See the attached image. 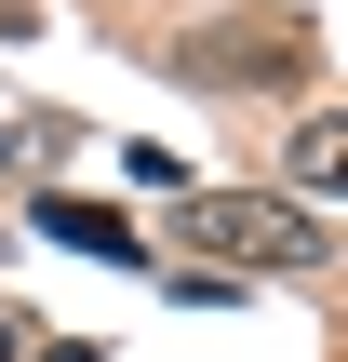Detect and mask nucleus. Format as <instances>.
Instances as JSON below:
<instances>
[{
	"mask_svg": "<svg viewBox=\"0 0 348 362\" xmlns=\"http://www.w3.org/2000/svg\"><path fill=\"white\" fill-rule=\"evenodd\" d=\"M174 242L215 255V269H308L322 255V215L282 202V188H174Z\"/></svg>",
	"mask_w": 348,
	"mask_h": 362,
	"instance_id": "1",
	"label": "nucleus"
},
{
	"mask_svg": "<svg viewBox=\"0 0 348 362\" xmlns=\"http://www.w3.org/2000/svg\"><path fill=\"white\" fill-rule=\"evenodd\" d=\"M27 228H40V242H67V255H107V269H134V255H148L107 202H67V188H40V202H27Z\"/></svg>",
	"mask_w": 348,
	"mask_h": 362,
	"instance_id": "2",
	"label": "nucleus"
},
{
	"mask_svg": "<svg viewBox=\"0 0 348 362\" xmlns=\"http://www.w3.org/2000/svg\"><path fill=\"white\" fill-rule=\"evenodd\" d=\"M282 188H322V202H348V107L295 121V148H282Z\"/></svg>",
	"mask_w": 348,
	"mask_h": 362,
	"instance_id": "3",
	"label": "nucleus"
},
{
	"mask_svg": "<svg viewBox=\"0 0 348 362\" xmlns=\"http://www.w3.org/2000/svg\"><path fill=\"white\" fill-rule=\"evenodd\" d=\"M54 362H94V349H54Z\"/></svg>",
	"mask_w": 348,
	"mask_h": 362,
	"instance_id": "4",
	"label": "nucleus"
},
{
	"mask_svg": "<svg viewBox=\"0 0 348 362\" xmlns=\"http://www.w3.org/2000/svg\"><path fill=\"white\" fill-rule=\"evenodd\" d=\"M0 161H13V134H0Z\"/></svg>",
	"mask_w": 348,
	"mask_h": 362,
	"instance_id": "5",
	"label": "nucleus"
}]
</instances>
